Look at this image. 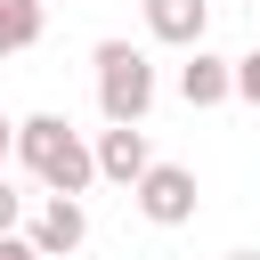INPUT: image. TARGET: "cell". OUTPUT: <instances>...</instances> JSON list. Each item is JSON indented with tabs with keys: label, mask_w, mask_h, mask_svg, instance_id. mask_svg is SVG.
I'll return each instance as SVG.
<instances>
[{
	"label": "cell",
	"mask_w": 260,
	"mask_h": 260,
	"mask_svg": "<svg viewBox=\"0 0 260 260\" xmlns=\"http://www.w3.org/2000/svg\"><path fill=\"white\" fill-rule=\"evenodd\" d=\"M228 81H236V98H244V106H260V49H252V57H236V65H228Z\"/></svg>",
	"instance_id": "9c48e42d"
},
{
	"label": "cell",
	"mask_w": 260,
	"mask_h": 260,
	"mask_svg": "<svg viewBox=\"0 0 260 260\" xmlns=\"http://www.w3.org/2000/svg\"><path fill=\"white\" fill-rule=\"evenodd\" d=\"M16 162H24L49 195H81V187L98 179V162H89V146H81V130H73L65 114H24V122H16Z\"/></svg>",
	"instance_id": "6da1fadb"
},
{
	"label": "cell",
	"mask_w": 260,
	"mask_h": 260,
	"mask_svg": "<svg viewBox=\"0 0 260 260\" xmlns=\"http://www.w3.org/2000/svg\"><path fill=\"white\" fill-rule=\"evenodd\" d=\"M203 24H211V0H146V32L171 49H195Z\"/></svg>",
	"instance_id": "8992f818"
},
{
	"label": "cell",
	"mask_w": 260,
	"mask_h": 260,
	"mask_svg": "<svg viewBox=\"0 0 260 260\" xmlns=\"http://www.w3.org/2000/svg\"><path fill=\"white\" fill-rule=\"evenodd\" d=\"M0 260H41V252H32L24 236H0Z\"/></svg>",
	"instance_id": "8fae6325"
},
{
	"label": "cell",
	"mask_w": 260,
	"mask_h": 260,
	"mask_svg": "<svg viewBox=\"0 0 260 260\" xmlns=\"http://www.w3.org/2000/svg\"><path fill=\"white\" fill-rule=\"evenodd\" d=\"M179 98H187V106H219V98H236L228 57H211V49L195 41V49H187V65H179Z\"/></svg>",
	"instance_id": "52a82bcc"
},
{
	"label": "cell",
	"mask_w": 260,
	"mask_h": 260,
	"mask_svg": "<svg viewBox=\"0 0 260 260\" xmlns=\"http://www.w3.org/2000/svg\"><path fill=\"white\" fill-rule=\"evenodd\" d=\"M89 162H98V179H122V187H130L154 154H146V130H138V122H106L98 146H89Z\"/></svg>",
	"instance_id": "5b68a950"
},
{
	"label": "cell",
	"mask_w": 260,
	"mask_h": 260,
	"mask_svg": "<svg viewBox=\"0 0 260 260\" xmlns=\"http://www.w3.org/2000/svg\"><path fill=\"white\" fill-rule=\"evenodd\" d=\"M49 24V0H0V49H32Z\"/></svg>",
	"instance_id": "ba28073f"
},
{
	"label": "cell",
	"mask_w": 260,
	"mask_h": 260,
	"mask_svg": "<svg viewBox=\"0 0 260 260\" xmlns=\"http://www.w3.org/2000/svg\"><path fill=\"white\" fill-rule=\"evenodd\" d=\"M24 244H32L41 260H73V252L89 244V211H81V195H49V203L32 211V228H24Z\"/></svg>",
	"instance_id": "277c9868"
},
{
	"label": "cell",
	"mask_w": 260,
	"mask_h": 260,
	"mask_svg": "<svg viewBox=\"0 0 260 260\" xmlns=\"http://www.w3.org/2000/svg\"><path fill=\"white\" fill-rule=\"evenodd\" d=\"M16 219H24V195H16L8 179H0V236H16Z\"/></svg>",
	"instance_id": "30bf717a"
},
{
	"label": "cell",
	"mask_w": 260,
	"mask_h": 260,
	"mask_svg": "<svg viewBox=\"0 0 260 260\" xmlns=\"http://www.w3.org/2000/svg\"><path fill=\"white\" fill-rule=\"evenodd\" d=\"M8 146H16V122H8V114H0V162H8Z\"/></svg>",
	"instance_id": "7c38bea8"
},
{
	"label": "cell",
	"mask_w": 260,
	"mask_h": 260,
	"mask_svg": "<svg viewBox=\"0 0 260 260\" xmlns=\"http://www.w3.org/2000/svg\"><path fill=\"white\" fill-rule=\"evenodd\" d=\"M0 57H8V49H0Z\"/></svg>",
	"instance_id": "5bb4252c"
},
{
	"label": "cell",
	"mask_w": 260,
	"mask_h": 260,
	"mask_svg": "<svg viewBox=\"0 0 260 260\" xmlns=\"http://www.w3.org/2000/svg\"><path fill=\"white\" fill-rule=\"evenodd\" d=\"M228 260H260V252H228Z\"/></svg>",
	"instance_id": "4fadbf2b"
},
{
	"label": "cell",
	"mask_w": 260,
	"mask_h": 260,
	"mask_svg": "<svg viewBox=\"0 0 260 260\" xmlns=\"http://www.w3.org/2000/svg\"><path fill=\"white\" fill-rule=\"evenodd\" d=\"M130 195H138V211H146L154 228H187L195 203H203V187H195L187 162H146V171L130 179Z\"/></svg>",
	"instance_id": "3957f363"
},
{
	"label": "cell",
	"mask_w": 260,
	"mask_h": 260,
	"mask_svg": "<svg viewBox=\"0 0 260 260\" xmlns=\"http://www.w3.org/2000/svg\"><path fill=\"white\" fill-rule=\"evenodd\" d=\"M146 106H154V65H146V49L98 41V114H106V122H146Z\"/></svg>",
	"instance_id": "7a4b0ae2"
}]
</instances>
